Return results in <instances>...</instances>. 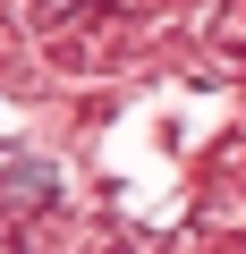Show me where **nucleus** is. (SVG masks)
Segmentation results:
<instances>
[{"mask_svg": "<svg viewBox=\"0 0 246 254\" xmlns=\"http://www.w3.org/2000/svg\"><path fill=\"white\" fill-rule=\"evenodd\" d=\"M93 9H102V0H43V17H51V26H77V17H93Z\"/></svg>", "mask_w": 246, "mask_h": 254, "instance_id": "1", "label": "nucleus"}]
</instances>
